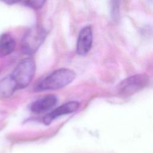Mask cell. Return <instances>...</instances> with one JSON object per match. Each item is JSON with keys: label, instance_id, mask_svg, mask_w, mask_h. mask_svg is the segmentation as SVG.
<instances>
[{"label": "cell", "instance_id": "2", "mask_svg": "<svg viewBox=\"0 0 153 153\" xmlns=\"http://www.w3.org/2000/svg\"><path fill=\"white\" fill-rule=\"evenodd\" d=\"M35 62L30 58L19 62L11 75L17 89L24 88L30 84L35 75Z\"/></svg>", "mask_w": 153, "mask_h": 153}, {"label": "cell", "instance_id": "6", "mask_svg": "<svg viewBox=\"0 0 153 153\" xmlns=\"http://www.w3.org/2000/svg\"><path fill=\"white\" fill-rule=\"evenodd\" d=\"M79 106V103L76 101H71L65 103L47 114L43 118V122L45 125H49L55 118L76 111Z\"/></svg>", "mask_w": 153, "mask_h": 153}, {"label": "cell", "instance_id": "10", "mask_svg": "<svg viewBox=\"0 0 153 153\" xmlns=\"http://www.w3.org/2000/svg\"><path fill=\"white\" fill-rule=\"evenodd\" d=\"M45 2V1L42 0H35V1H24L23 4L33 9H39L41 8L44 3Z\"/></svg>", "mask_w": 153, "mask_h": 153}, {"label": "cell", "instance_id": "5", "mask_svg": "<svg viewBox=\"0 0 153 153\" xmlns=\"http://www.w3.org/2000/svg\"><path fill=\"white\" fill-rule=\"evenodd\" d=\"M93 42V32L89 26L84 27L79 32L76 45V53L84 56L90 50Z\"/></svg>", "mask_w": 153, "mask_h": 153}, {"label": "cell", "instance_id": "3", "mask_svg": "<svg viewBox=\"0 0 153 153\" xmlns=\"http://www.w3.org/2000/svg\"><path fill=\"white\" fill-rule=\"evenodd\" d=\"M47 33L40 26H33L25 33L21 43L22 51L24 54H32L36 52L44 42Z\"/></svg>", "mask_w": 153, "mask_h": 153}, {"label": "cell", "instance_id": "7", "mask_svg": "<svg viewBox=\"0 0 153 153\" xmlns=\"http://www.w3.org/2000/svg\"><path fill=\"white\" fill-rule=\"evenodd\" d=\"M57 103V98L54 94H47L33 102L30 111L35 114H41L51 109Z\"/></svg>", "mask_w": 153, "mask_h": 153}, {"label": "cell", "instance_id": "1", "mask_svg": "<svg viewBox=\"0 0 153 153\" xmlns=\"http://www.w3.org/2000/svg\"><path fill=\"white\" fill-rule=\"evenodd\" d=\"M75 73L69 69H59L36 83L34 90L42 91L62 88L71 83L75 79Z\"/></svg>", "mask_w": 153, "mask_h": 153}, {"label": "cell", "instance_id": "11", "mask_svg": "<svg viewBox=\"0 0 153 153\" xmlns=\"http://www.w3.org/2000/svg\"><path fill=\"white\" fill-rule=\"evenodd\" d=\"M112 9H111L112 16L113 17L114 19H116L118 16V13H119L118 1H112Z\"/></svg>", "mask_w": 153, "mask_h": 153}, {"label": "cell", "instance_id": "4", "mask_svg": "<svg viewBox=\"0 0 153 153\" xmlns=\"http://www.w3.org/2000/svg\"><path fill=\"white\" fill-rule=\"evenodd\" d=\"M149 78L146 74H137L122 81L117 86V90L119 95L128 97L146 87Z\"/></svg>", "mask_w": 153, "mask_h": 153}, {"label": "cell", "instance_id": "9", "mask_svg": "<svg viewBox=\"0 0 153 153\" xmlns=\"http://www.w3.org/2000/svg\"><path fill=\"white\" fill-rule=\"evenodd\" d=\"M17 89L11 75H7L0 81V96L2 97L11 96Z\"/></svg>", "mask_w": 153, "mask_h": 153}, {"label": "cell", "instance_id": "8", "mask_svg": "<svg viewBox=\"0 0 153 153\" xmlns=\"http://www.w3.org/2000/svg\"><path fill=\"white\" fill-rule=\"evenodd\" d=\"M16 47V41L9 33L0 35V57L7 56L13 52Z\"/></svg>", "mask_w": 153, "mask_h": 153}]
</instances>
